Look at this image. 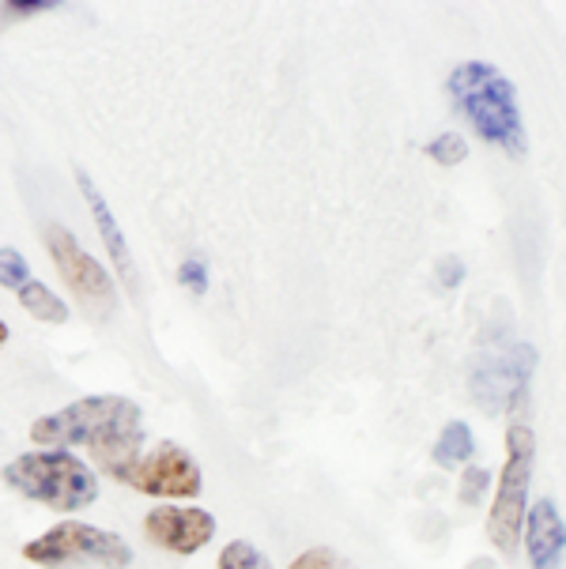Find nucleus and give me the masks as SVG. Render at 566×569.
Wrapping results in <instances>:
<instances>
[{"instance_id":"f3484780","label":"nucleus","mask_w":566,"mask_h":569,"mask_svg":"<svg viewBox=\"0 0 566 569\" xmlns=\"http://www.w3.org/2000/svg\"><path fill=\"white\" fill-rule=\"evenodd\" d=\"M487 483H491V476H487V468H479V465H465V471H460V501H465V506H479V501H484Z\"/></svg>"},{"instance_id":"9b49d317","label":"nucleus","mask_w":566,"mask_h":569,"mask_svg":"<svg viewBox=\"0 0 566 569\" xmlns=\"http://www.w3.org/2000/svg\"><path fill=\"white\" fill-rule=\"evenodd\" d=\"M525 547H529L533 569H559L563 551H566V525L559 517V506L552 498L536 501L525 513Z\"/></svg>"},{"instance_id":"0eeeda50","label":"nucleus","mask_w":566,"mask_h":569,"mask_svg":"<svg viewBox=\"0 0 566 569\" xmlns=\"http://www.w3.org/2000/svg\"><path fill=\"white\" fill-rule=\"evenodd\" d=\"M42 242H46V253L53 260V268L61 272L64 283H69V291L88 306V313L107 321L113 313V306H118V291H113V279L107 276V268H102L99 260L80 246V238L61 223H46Z\"/></svg>"},{"instance_id":"1a4fd4ad","label":"nucleus","mask_w":566,"mask_h":569,"mask_svg":"<svg viewBox=\"0 0 566 569\" xmlns=\"http://www.w3.org/2000/svg\"><path fill=\"white\" fill-rule=\"evenodd\" d=\"M143 536L170 555H197L216 536V517L197 506H159L143 517Z\"/></svg>"},{"instance_id":"dca6fc26","label":"nucleus","mask_w":566,"mask_h":569,"mask_svg":"<svg viewBox=\"0 0 566 569\" xmlns=\"http://www.w3.org/2000/svg\"><path fill=\"white\" fill-rule=\"evenodd\" d=\"M27 279H31V268H27L23 253H19V249H0V287L19 291Z\"/></svg>"},{"instance_id":"4468645a","label":"nucleus","mask_w":566,"mask_h":569,"mask_svg":"<svg viewBox=\"0 0 566 569\" xmlns=\"http://www.w3.org/2000/svg\"><path fill=\"white\" fill-rule=\"evenodd\" d=\"M219 569H272V562L249 539H230L219 551Z\"/></svg>"},{"instance_id":"a211bd4d","label":"nucleus","mask_w":566,"mask_h":569,"mask_svg":"<svg viewBox=\"0 0 566 569\" xmlns=\"http://www.w3.org/2000/svg\"><path fill=\"white\" fill-rule=\"evenodd\" d=\"M178 279H181V283H186L193 295H205V291H208V260L200 257V253H189L186 260H181Z\"/></svg>"},{"instance_id":"2eb2a0df","label":"nucleus","mask_w":566,"mask_h":569,"mask_svg":"<svg viewBox=\"0 0 566 569\" xmlns=\"http://www.w3.org/2000/svg\"><path fill=\"white\" fill-rule=\"evenodd\" d=\"M427 156L438 162V167H457V162L468 159V140L460 132H438L435 140L427 143Z\"/></svg>"},{"instance_id":"39448f33","label":"nucleus","mask_w":566,"mask_h":569,"mask_svg":"<svg viewBox=\"0 0 566 569\" xmlns=\"http://www.w3.org/2000/svg\"><path fill=\"white\" fill-rule=\"evenodd\" d=\"M23 558L42 569H76V566H99V569H125L132 562V547L118 532L91 528L80 520H61L50 532L23 547Z\"/></svg>"},{"instance_id":"f03ea898","label":"nucleus","mask_w":566,"mask_h":569,"mask_svg":"<svg viewBox=\"0 0 566 569\" xmlns=\"http://www.w3.org/2000/svg\"><path fill=\"white\" fill-rule=\"evenodd\" d=\"M449 94H454V106L465 113L468 124L479 132V140L503 148L510 159H525L529 140H525L522 110H517V91L495 64H457L454 76H449Z\"/></svg>"},{"instance_id":"9d476101","label":"nucleus","mask_w":566,"mask_h":569,"mask_svg":"<svg viewBox=\"0 0 566 569\" xmlns=\"http://www.w3.org/2000/svg\"><path fill=\"white\" fill-rule=\"evenodd\" d=\"M76 181H80V192H83V200H88V208H91V219L99 223V234H102V242H107V253L113 260V268H118L121 283L129 287V295H140L137 260H132L129 238L121 234V227H118V219H113L107 197H102L99 186H95V181L88 178V170H76Z\"/></svg>"},{"instance_id":"ddd939ff","label":"nucleus","mask_w":566,"mask_h":569,"mask_svg":"<svg viewBox=\"0 0 566 569\" xmlns=\"http://www.w3.org/2000/svg\"><path fill=\"white\" fill-rule=\"evenodd\" d=\"M16 298L23 302V310L31 313L34 321H42V325H64V321H69V306H64L46 283H38V279H27V283L16 291Z\"/></svg>"},{"instance_id":"f8f14e48","label":"nucleus","mask_w":566,"mask_h":569,"mask_svg":"<svg viewBox=\"0 0 566 569\" xmlns=\"http://www.w3.org/2000/svg\"><path fill=\"white\" fill-rule=\"evenodd\" d=\"M473 452H476V438H473V430H468V422H449V427L438 433L430 457H435L438 468L454 471V468H465L468 460H473Z\"/></svg>"},{"instance_id":"6ab92c4d","label":"nucleus","mask_w":566,"mask_h":569,"mask_svg":"<svg viewBox=\"0 0 566 569\" xmlns=\"http://www.w3.org/2000/svg\"><path fill=\"white\" fill-rule=\"evenodd\" d=\"M435 279H438V287L454 291V287L465 283V260H460V257H443V260H438V268H435Z\"/></svg>"},{"instance_id":"20e7f679","label":"nucleus","mask_w":566,"mask_h":569,"mask_svg":"<svg viewBox=\"0 0 566 569\" xmlns=\"http://www.w3.org/2000/svg\"><path fill=\"white\" fill-rule=\"evenodd\" d=\"M536 460V438L525 422H514L506 430V465L503 479H498L491 517H487V536H491L495 551L514 555L517 539H522L525 513H529V479Z\"/></svg>"},{"instance_id":"412c9836","label":"nucleus","mask_w":566,"mask_h":569,"mask_svg":"<svg viewBox=\"0 0 566 569\" xmlns=\"http://www.w3.org/2000/svg\"><path fill=\"white\" fill-rule=\"evenodd\" d=\"M8 12L12 16H38V12H50V8H61L57 0H8Z\"/></svg>"},{"instance_id":"aec40b11","label":"nucleus","mask_w":566,"mask_h":569,"mask_svg":"<svg viewBox=\"0 0 566 569\" xmlns=\"http://www.w3.org/2000/svg\"><path fill=\"white\" fill-rule=\"evenodd\" d=\"M291 569H344L340 558L332 551H325V547H314V551H302L299 558L291 562Z\"/></svg>"},{"instance_id":"7ed1b4c3","label":"nucleus","mask_w":566,"mask_h":569,"mask_svg":"<svg viewBox=\"0 0 566 569\" xmlns=\"http://www.w3.org/2000/svg\"><path fill=\"white\" fill-rule=\"evenodd\" d=\"M0 479L16 495L31 498L46 509H57V513L88 509L99 498V476L80 457H72L69 449L23 452V457H16L12 465L0 471Z\"/></svg>"},{"instance_id":"423d86ee","label":"nucleus","mask_w":566,"mask_h":569,"mask_svg":"<svg viewBox=\"0 0 566 569\" xmlns=\"http://www.w3.org/2000/svg\"><path fill=\"white\" fill-rule=\"evenodd\" d=\"M110 476L148 498H197L205 490V476H200L193 452L175 441H159L148 452L140 449L129 465L113 468Z\"/></svg>"},{"instance_id":"f257e3e1","label":"nucleus","mask_w":566,"mask_h":569,"mask_svg":"<svg viewBox=\"0 0 566 569\" xmlns=\"http://www.w3.org/2000/svg\"><path fill=\"white\" fill-rule=\"evenodd\" d=\"M31 441L42 449L88 446L102 468L129 465L143 446V411L129 397H83L61 411L34 419Z\"/></svg>"},{"instance_id":"4be33fe9","label":"nucleus","mask_w":566,"mask_h":569,"mask_svg":"<svg viewBox=\"0 0 566 569\" xmlns=\"http://www.w3.org/2000/svg\"><path fill=\"white\" fill-rule=\"evenodd\" d=\"M4 343H8V325L0 321V347H4Z\"/></svg>"},{"instance_id":"6e6552de","label":"nucleus","mask_w":566,"mask_h":569,"mask_svg":"<svg viewBox=\"0 0 566 569\" xmlns=\"http://www.w3.org/2000/svg\"><path fill=\"white\" fill-rule=\"evenodd\" d=\"M533 366H536V351L529 343H514L506 351L484 355V362L468 378V392H473L476 408L487 415L514 408V400L522 397L525 385L533 378Z\"/></svg>"}]
</instances>
